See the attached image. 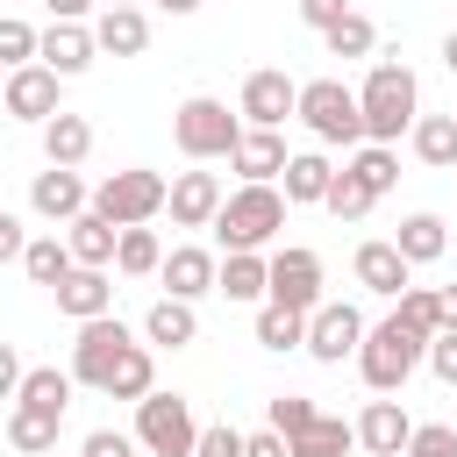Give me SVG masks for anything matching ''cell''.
Here are the masks:
<instances>
[{"instance_id":"obj_1","label":"cell","mask_w":457,"mask_h":457,"mask_svg":"<svg viewBox=\"0 0 457 457\" xmlns=\"http://www.w3.org/2000/svg\"><path fill=\"white\" fill-rule=\"evenodd\" d=\"M357 107H364V143H393V136H407L421 121V86L400 64V50H386L371 64V79L357 86Z\"/></svg>"},{"instance_id":"obj_2","label":"cell","mask_w":457,"mask_h":457,"mask_svg":"<svg viewBox=\"0 0 457 457\" xmlns=\"http://www.w3.org/2000/svg\"><path fill=\"white\" fill-rule=\"evenodd\" d=\"M414 364H428V336H414L400 314H386L378 328H364V343H357V371H364L371 393H400V386L414 378Z\"/></svg>"},{"instance_id":"obj_3","label":"cell","mask_w":457,"mask_h":457,"mask_svg":"<svg viewBox=\"0 0 457 457\" xmlns=\"http://www.w3.org/2000/svg\"><path fill=\"white\" fill-rule=\"evenodd\" d=\"M278 228H286V193L278 186H236L221 200V214H214L221 250H264Z\"/></svg>"},{"instance_id":"obj_4","label":"cell","mask_w":457,"mask_h":457,"mask_svg":"<svg viewBox=\"0 0 457 457\" xmlns=\"http://www.w3.org/2000/svg\"><path fill=\"white\" fill-rule=\"evenodd\" d=\"M164 200H171V179H164V171H143V164L107 171V179L93 186V214H107L114 228H143V221H157Z\"/></svg>"},{"instance_id":"obj_5","label":"cell","mask_w":457,"mask_h":457,"mask_svg":"<svg viewBox=\"0 0 457 457\" xmlns=\"http://www.w3.org/2000/svg\"><path fill=\"white\" fill-rule=\"evenodd\" d=\"M171 143H179L193 164H207V157H228V150L243 143V121L228 114V100H214V93H193V100L171 114Z\"/></svg>"},{"instance_id":"obj_6","label":"cell","mask_w":457,"mask_h":457,"mask_svg":"<svg viewBox=\"0 0 457 457\" xmlns=\"http://www.w3.org/2000/svg\"><path fill=\"white\" fill-rule=\"evenodd\" d=\"M136 443L150 457H193L200 450V421L186 393H143L136 400Z\"/></svg>"},{"instance_id":"obj_7","label":"cell","mask_w":457,"mask_h":457,"mask_svg":"<svg viewBox=\"0 0 457 457\" xmlns=\"http://www.w3.org/2000/svg\"><path fill=\"white\" fill-rule=\"evenodd\" d=\"M300 121H307L321 143H343V150L364 143V107H357V93H350L343 79H307V86H300Z\"/></svg>"},{"instance_id":"obj_8","label":"cell","mask_w":457,"mask_h":457,"mask_svg":"<svg viewBox=\"0 0 457 457\" xmlns=\"http://www.w3.org/2000/svg\"><path fill=\"white\" fill-rule=\"evenodd\" d=\"M136 336L121 328V314H100V321H79V336H71V378L79 386H107V371L121 364V350H129Z\"/></svg>"},{"instance_id":"obj_9","label":"cell","mask_w":457,"mask_h":457,"mask_svg":"<svg viewBox=\"0 0 457 457\" xmlns=\"http://www.w3.org/2000/svg\"><path fill=\"white\" fill-rule=\"evenodd\" d=\"M357 343H364V314L350 300H321L307 314V357L314 364H343V357H357Z\"/></svg>"},{"instance_id":"obj_10","label":"cell","mask_w":457,"mask_h":457,"mask_svg":"<svg viewBox=\"0 0 457 457\" xmlns=\"http://www.w3.org/2000/svg\"><path fill=\"white\" fill-rule=\"evenodd\" d=\"M271 307H293V314H314L321 307V257L314 250H271Z\"/></svg>"},{"instance_id":"obj_11","label":"cell","mask_w":457,"mask_h":457,"mask_svg":"<svg viewBox=\"0 0 457 457\" xmlns=\"http://www.w3.org/2000/svg\"><path fill=\"white\" fill-rule=\"evenodd\" d=\"M57 71L50 64H21V71H7V86H0V107L14 114V121H50V114H64L57 107Z\"/></svg>"},{"instance_id":"obj_12","label":"cell","mask_w":457,"mask_h":457,"mask_svg":"<svg viewBox=\"0 0 457 457\" xmlns=\"http://www.w3.org/2000/svg\"><path fill=\"white\" fill-rule=\"evenodd\" d=\"M236 114H250V129H278L286 114H300V86H293L286 71H250Z\"/></svg>"},{"instance_id":"obj_13","label":"cell","mask_w":457,"mask_h":457,"mask_svg":"<svg viewBox=\"0 0 457 457\" xmlns=\"http://www.w3.org/2000/svg\"><path fill=\"white\" fill-rule=\"evenodd\" d=\"M29 207H36L43 221H79V214L93 207V193H86V179H79V171L50 164V171H36V186H29Z\"/></svg>"},{"instance_id":"obj_14","label":"cell","mask_w":457,"mask_h":457,"mask_svg":"<svg viewBox=\"0 0 457 457\" xmlns=\"http://www.w3.org/2000/svg\"><path fill=\"white\" fill-rule=\"evenodd\" d=\"M221 200H228V193H221V179H214V171H179L164 207H171V221H179V228H214Z\"/></svg>"},{"instance_id":"obj_15","label":"cell","mask_w":457,"mask_h":457,"mask_svg":"<svg viewBox=\"0 0 457 457\" xmlns=\"http://www.w3.org/2000/svg\"><path fill=\"white\" fill-rule=\"evenodd\" d=\"M36 57H43L57 79H79V71L100 57V43H93V29H86V21H50V29H43V43H36Z\"/></svg>"},{"instance_id":"obj_16","label":"cell","mask_w":457,"mask_h":457,"mask_svg":"<svg viewBox=\"0 0 457 457\" xmlns=\"http://www.w3.org/2000/svg\"><path fill=\"white\" fill-rule=\"evenodd\" d=\"M286 157H293V150H286L278 129H243V143L228 150V164L243 171V186H271V179L286 171Z\"/></svg>"},{"instance_id":"obj_17","label":"cell","mask_w":457,"mask_h":457,"mask_svg":"<svg viewBox=\"0 0 457 457\" xmlns=\"http://www.w3.org/2000/svg\"><path fill=\"white\" fill-rule=\"evenodd\" d=\"M214 250H200V243H179V250H164V264H157V278L171 286V300H200V293H214Z\"/></svg>"},{"instance_id":"obj_18","label":"cell","mask_w":457,"mask_h":457,"mask_svg":"<svg viewBox=\"0 0 457 457\" xmlns=\"http://www.w3.org/2000/svg\"><path fill=\"white\" fill-rule=\"evenodd\" d=\"M357 286L378 293V300H400L414 286V264L393 250V243H357Z\"/></svg>"},{"instance_id":"obj_19","label":"cell","mask_w":457,"mask_h":457,"mask_svg":"<svg viewBox=\"0 0 457 457\" xmlns=\"http://www.w3.org/2000/svg\"><path fill=\"white\" fill-rule=\"evenodd\" d=\"M57 314H71V321H100V314H114V278L93 271V264H71V278L57 286Z\"/></svg>"},{"instance_id":"obj_20","label":"cell","mask_w":457,"mask_h":457,"mask_svg":"<svg viewBox=\"0 0 457 457\" xmlns=\"http://www.w3.org/2000/svg\"><path fill=\"white\" fill-rule=\"evenodd\" d=\"M407 436H414V421H407L400 400H364V414H357V443H364L371 457H400Z\"/></svg>"},{"instance_id":"obj_21","label":"cell","mask_w":457,"mask_h":457,"mask_svg":"<svg viewBox=\"0 0 457 457\" xmlns=\"http://www.w3.org/2000/svg\"><path fill=\"white\" fill-rule=\"evenodd\" d=\"M214 293H228V300H271V257L264 250H228L221 271H214Z\"/></svg>"},{"instance_id":"obj_22","label":"cell","mask_w":457,"mask_h":457,"mask_svg":"<svg viewBox=\"0 0 457 457\" xmlns=\"http://www.w3.org/2000/svg\"><path fill=\"white\" fill-rule=\"evenodd\" d=\"M93 43H100L107 57H143V50H150V14H143V7H107V14L93 21Z\"/></svg>"},{"instance_id":"obj_23","label":"cell","mask_w":457,"mask_h":457,"mask_svg":"<svg viewBox=\"0 0 457 457\" xmlns=\"http://www.w3.org/2000/svg\"><path fill=\"white\" fill-rule=\"evenodd\" d=\"M64 243H71V264H93V271H107L114 264V243H121V228L107 221V214H79V221H64Z\"/></svg>"},{"instance_id":"obj_24","label":"cell","mask_w":457,"mask_h":457,"mask_svg":"<svg viewBox=\"0 0 457 457\" xmlns=\"http://www.w3.org/2000/svg\"><path fill=\"white\" fill-rule=\"evenodd\" d=\"M278 179H286V207H307V200H328V186H336V164H328L321 150H293Z\"/></svg>"},{"instance_id":"obj_25","label":"cell","mask_w":457,"mask_h":457,"mask_svg":"<svg viewBox=\"0 0 457 457\" xmlns=\"http://www.w3.org/2000/svg\"><path fill=\"white\" fill-rule=\"evenodd\" d=\"M86 150H93V121H86V114H50V121H43V157H50V164L79 171Z\"/></svg>"},{"instance_id":"obj_26","label":"cell","mask_w":457,"mask_h":457,"mask_svg":"<svg viewBox=\"0 0 457 457\" xmlns=\"http://www.w3.org/2000/svg\"><path fill=\"white\" fill-rule=\"evenodd\" d=\"M143 336H150L157 350H186V343L200 336V314H193V300H171V293H164V300L143 314Z\"/></svg>"},{"instance_id":"obj_27","label":"cell","mask_w":457,"mask_h":457,"mask_svg":"<svg viewBox=\"0 0 457 457\" xmlns=\"http://www.w3.org/2000/svg\"><path fill=\"white\" fill-rule=\"evenodd\" d=\"M71 371H57V364H29V378H21V393H14V407H36V414H64L71 407Z\"/></svg>"},{"instance_id":"obj_28","label":"cell","mask_w":457,"mask_h":457,"mask_svg":"<svg viewBox=\"0 0 457 457\" xmlns=\"http://www.w3.org/2000/svg\"><path fill=\"white\" fill-rule=\"evenodd\" d=\"M107 400H143V393H157V364H150V343H129L121 350V364L107 371V386H100Z\"/></svg>"},{"instance_id":"obj_29","label":"cell","mask_w":457,"mask_h":457,"mask_svg":"<svg viewBox=\"0 0 457 457\" xmlns=\"http://www.w3.org/2000/svg\"><path fill=\"white\" fill-rule=\"evenodd\" d=\"M407 136H414V157H421V164L457 171V114H421Z\"/></svg>"},{"instance_id":"obj_30","label":"cell","mask_w":457,"mask_h":457,"mask_svg":"<svg viewBox=\"0 0 457 457\" xmlns=\"http://www.w3.org/2000/svg\"><path fill=\"white\" fill-rule=\"evenodd\" d=\"M393 250H400L407 264H436V257L450 250V228H443L436 214H407V221H400V236H393Z\"/></svg>"},{"instance_id":"obj_31","label":"cell","mask_w":457,"mask_h":457,"mask_svg":"<svg viewBox=\"0 0 457 457\" xmlns=\"http://www.w3.org/2000/svg\"><path fill=\"white\" fill-rule=\"evenodd\" d=\"M21 271H29L36 286H50V293H57V286L71 278V243H64V236H29V250H21Z\"/></svg>"},{"instance_id":"obj_32","label":"cell","mask_w":457,"mask_h":457,"mask_svg":"<svg viewBox=\"0 0 457 457\" xmlns=\"http://www.w3.org/2000/svg\"><path fill=\"white\" fill-rule=\"evenodd\" d=\"M57 428H64V414H36V407H14L7 414V443L21 457H50L57 450Z\"/></svg>"},{"instance_id":"obj_33","label":"cell","mask_w":457,"mask_h":457,"mask_svg":"<svg viewBox=\"0 0 457 457\" xmlns=\"http://www.w3.org/2000/svg\"><path fill=\"white\" fill-rule=\"evenodd\" d=\"M350 443H357V421H343V414H314V428L293 436V457H350Z\"/></svg>"},{"instance_id":"obj_34","label":"cell","mask_w":457,"mask_h":457,"mask_svg":"<svg viewBox=\"0 0 457 457\" xmlns=\"http://www.w3.org/2000/svg\"><path fill=\"white\" fill-rule=\"evenodd\" d=\"M257 343L264 350H307V314H293V307H257Z\"/></svg>"},{"instance_id":"obj_35","label":"cell","mask_w":457,"mask_h":457,"mask_svg":"<svg viewBox=\"0 0 457 457\" xmlns=\"http://www.w3.org/2000/svg\"><path fill=\"white\" fill-rule=\"evenodd\" d=\"M164 264V243L150 236V228H121V243H114V271H129V278H150Z\"/></svg>"},{"instance_id":"obj_36","label":"cell","mask_w":457,"mask_h":457,"mask_svg":"<svg viewBox=\"0 0 457 457\" xmlns=\"http://www.w3.org/2000/svg\"><path fill=\"white\" fill-rule=\"evenodd\" d=\"M393 314H400V321H407L414 336H428V343L443 336V293H436V286H407Z\"/></svg>"},{"instance_id":"obj_37","label":"cell","mask_w":457,"mask_h":457,"mask_svg":"<svg viewBox=\"0 0 457 457\" xmlns=\"http://www.w3.org/2000/svg\"><path fill=\"white\" fill-rule=\"evenodd\" d=\"M321 43H328V57H371V50H378V29H371V21L350 7L336 29H321Z\"/></svg>"},{"instance_id":"obj_38","label":"cell","mask_w":457,"mask_h":457,"mask_svg":"<svg viewBox=\"0 0 457 457\" xmlns=\"http://www.w3.org/2000/svg\"><path fill=\"white\" fill-rule=\"evenodd\" d=\"M343 171H357L371 193H393V179H400V157H393L386 143H357V157H350Z\"/></svg>"},{"instance_id":"obj_39","label":"cell","mask_w":457,"mask_h":457,"mask_svg":"<svg viewBox=\"0 0 457 457\" xmlns=\"http://www.w3.org/2000/svg\"><path fill=\"white\" fill-rule=\"evenodd\" d=\"M371 200H378V193H371L357 171H336V186H328V200H321V207H328L336 221H364V214H371Z\"/></svg>"},{"instance_id":"obj_40","label":"cell","mask_w":457,"mask_h":457,"mask_svg":"<svg viewBox=\"0 0 457 457\" xmlns=\"http://www.w3.org/2000/svg\"><path fill=\"white\" fill-rule=\"evenodd\" d=\"M36 43H43V36H36L29 21H14V14H0V64H7V71H21V64H36Z\"/></svg>"},{"instance_id":"obj_41","label":"cell","mask_w":457,"mask_h":457,"mask_svg":"<svg viewBox=\"0 0 457 457\" xmlns=\"http://www.w3.org/2000/svg\"><path fill=\"white\" fill-rule=\"evenodd\" d=\"M314 414H321V407H314L307 393H278V400H271V428H278L286 443H293L300 428H314Z\"/></svg>"},{"instance_id":"obj_42","label":"cell","mask_w":457,"mask_h":457,"mask_svg":"<svg viewBox=\"0 0 457 457\" xmlns=\"http://www.w3.org/2000/svg\"><path fill=\"white\" fill-rule=\"evenodd\" d=\"M400 457H457V428L450 421H414V436H407Z\"/></svg>"},{"instance_id":"obj_43","label":"cell","mask_w":457,"mask_h":457,"mask_svg":"<svg viewBox=\"0 0 457 457\" xmlns=\"http://www.w3.org/2000/svg\"><path fill=\"white\" fill-rule=\"evenodd\" d=\"M243 450H250V436L228 428V421H214V428H200V450L193 457H243Z\"/></svg>"},{"instance_id":"obj_44","label":"cell","mask_w":457,"mask_h":457,"mask_svg":"<svg viewBox=\"0 0 457 457\" xmlns=\"http://www.w3.org/2000/svg\"><path fill=\"white\" fill-rule=\"evenodd\" d=\"M143 443L136 436H121V428H93L86 443H79V457H136Z\"/></svg>"},{"instance_id":"obj_45","label":"cell","mask_w":457,"mask_h":457,"mask_svg":"<svg viewBox=\"0 0 457 457\" xmlns=\"http://www.w3.org/2000/svg\"><path fill=\"white\" fill-rule=\"evenodd\" d=\"M428 371H436L443 386H457V328H443V336L428 343Z\"/></svg>"},{"instance_id":"obj_46","label":"cell","mask_w":457,"mask_h":457,"mask_svg":"<svg viewBox=\"0 0 457 457\" xmlns=\"http://www.w3.org/2000/svg\"><path fill=\"white\" fill-rule=\"evenodd\" d=\"M343 14H350V0H300V21L307 29H336Z\"/></svg>"},{"instance_id":"obj_47","label":"cell","mask_w":457,"mask_h":457,"mask_svg":"<svg viewBox=\"0 0 457 457\" xmlns=\"http://www.w3.org/2000/svg\"><path fill=\"white\" fill-rule=\"evenodd\" d=\"M21 250H29V228H21V214H7V207H0V264H14Z\"/></svg>"},{"instance_id":"obj_48","label":"cell","mask_w":457,"mask_h":457,"mask_svg":"<svg viewBox=\"0 0 457 457\" xmlns=\"http://www.w3.org/2000/svg\"><path fill=\"white\" fill-rule=\"evenodd\" d=\"M21 378H29V364L14 357V343H0V400H14V393H21Z\"/></svg>"},{"instance_id":"obj_49","label":"cell","mask_w":457,"mask_h":457,"mask_svg":"<svg viewBox=\"0 0 457 457\" xmlns=\"http://www.w3.org/2000/svg\"><path fill=\"white\" fill-rule=\"evenodd\" d=\"M243 457H293V443H286V436H278V428H257V436H250V450H243Z\"/></svg>"},{"instance_id":"obj_50","label":"cell","mask_w":457,"mask_h":457,"mask_svg":"<svg viewBox=\"0 0 457 457\" xmlns=\"http://www.w3.org/2000/svg\"><path fill=\"white\" fill-rule=\"evenodd\" d=\"M43 7H50V21H79L93 0H43Z\"/></svg>"},{"instance_id":"obj_51","label":"cell","mask_w":457,"mask_h":457,"mask_svg":"<svg viewBox=\"0 0 457 457\" xmlns=\"http://www.w3.org/2000/svg\"><path fill=\"white\" fill-rule=\"evenodd\" d=\"M443 328H457V286H443Z\"/></svg>"},{"instance_id":"obj_52","label":"cell","mask_w":457,"mask_h":457,"mask_svg":"<svg viewBox=\"0 0 457 457\" xmlns=\"http://www.w3.org/2000/svg\"><path fill=\"white\" fill-rule=\"evenodd\" d=\"M443 64H450V71H457V29H450V36H443Z\"/></svg>"},{"instance_id":"obj_53","label":"cell","mask_w":457,"mask_h":457,"mask_svg":"<svg viewBox=\"0 0 457 457\" xmlns=\"http://www.w3.org/2000/svg\"><path fill=\"white\" fill-rule=\"evenodd\" d=\"M157 7H171V14H193V7H200V0H157Z\"/></svg>"},{"instance_id":"obj_54","label":"cell","mask_w":457,"mask_h":457,"mask_svg":"<svg viewBox=\"0 0 457 457\" xmlns=\"http://www.w3.org/2000/svg\"><path fill=\"white\" fill-rule=\"evenodd\" d=\"M107 7H136V0H107Z\"/></svg>"}]
</instances>
